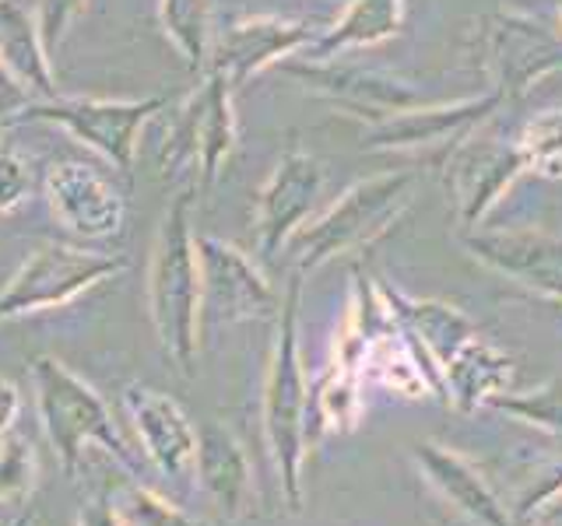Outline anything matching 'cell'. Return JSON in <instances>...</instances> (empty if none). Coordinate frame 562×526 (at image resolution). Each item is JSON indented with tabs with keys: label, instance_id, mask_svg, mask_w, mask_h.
I'll list each match as a JSON object with an SVG mask.
<instances>
[{
	"label": "cell",
	"instance_id": "9",
	"mask_svg": "<svg viewBox=\"0 0 562 526\" xmlns=\"http://www.w3.org/2000/svg\"><path fill=\"white\" fill-rule=\"evenodd\" d=\"M201 256V320L211 316L215 323H233L243 316H257L268 306V285L250 271L233 245L218 239H198Z\"/></svg>",
	"mask_w": 562,
	"mask_h": 526
},
{
	"label": "cell",
	"instance_id": "17",
	"mask_svg": "<svg viewBox=\"0 0 562 526\" xmlns=\"http://www.w3.org/2000/svg\"><path fill=\"white\" fill-rule=\"evenodd\" d=\"M29 193H32V165L14 148V140L4 134L0 137V215H11Z\"/></svg>",
	"mask_w": 562,
	"mask_h": 526
},
{
	"label": "cell",
	"instance_id": "6",
	"mask_svg": "<svg viewBox=\"0 0 562 526\" xmlns=\"http://www.w3.org/2000/svg\"><path fill=\"white\" fill-rule=\"evenodd\" d=\"M46 201L53 218L85 242L116 239L127 225V193L110 169L88 158H60L46 169Z\"/></svg>",
	"mask_w": 562,
	"mask_h": 526
},
{
	"label": "cell",
	"instance_id": "13",
	"mask_svg": "<svg viewBox=\"0 0 562 526\" xmlns=\"http://www.w3.org/2000/svg\"><path fill=\"white\" fill-rule=\"evenodd\" d=\"M158 25L190 67H204L211 39L207 0H158Z\"/></svg>",
	"mask_w": 562,
	"mask_h": 526
},
{
	"label": "cell",
	"instance_id": "14",
	"mask_svg": "<svg viewBox=\"0 0 562 526\" xmlns=\"http://www.w3.org/2000/svg\"><path fill=\"white\" fill-rule=\"evenodd\" d=\"M113 502H116L123 526H207L201 519H193L187 508L169 502L162 491H155L140 481L123 484L113 495Z\"/></svg>",
	"mask_w": 562,
	"mask_h": 526
},
{
	"label": "cell",
	"instance_id": "2",
	"mask_svg": "<svg viewBox=\"0 0 562 526\" xmlns=\"http://www.w3.org/2000/svg\"><path fill=\"white\" fill-rule=\"evenodd\" d=\"M32 382H35V403H40L46 438L57 449V460L67 478H78L85 446L92 443H99L110 453L131 478H140V456L116 428L110 403L102 400V393L92 382H85L75 368H67L53 355H40L32 362Z\"/></svg>",
	"mask_w": 562,
	"mask_h": 526
},
{
	"label": "cell",
	"instance_id": "12",
	"mask_svg": "<svg viewBox=\"0 0 562 526\" xmlns=\"http://www.w3.org/2000/svg\"><path fill=\"white\" fill-rule=\"evenodd\" d=\"M418 460L426 464L429 478L443 488V495L457 502V508H464L471 519H479L482 526H506V516L499 502L492 499V491L479 481L464 460H457L450 453H439L436 446H418Z\"/></svg>",
	"mask_w": 562,
	"mask_h": 526
},
{
	"label": "cell",
	"instance_id": "15",
	"mask_svg": "<svg viewBox=\"0 0 562 526\" xmlns=\"http://www.w3.org/2000/svg\"><path fill=\"white\" fill-rule=\"evenodd\" d=\"M40 484V460L25 435L8 432L0 438V505H22Z\"/></svg>",
	"mask_w": 562,
	"mask_h": 526
},
{
	"label": "cell",
	"instance_id": "5",
	"mask_svg": "<svg viewBox=\"0 0 562 526\" xmlns=\"http://www.w3.org/2000/svg\"><path fill=\"white\" fill-rule=\"evenodd\" d=\"M166 130L158 140V172L176 175L187 165H198L201 183L207 186L218 175L222 158L233 145V116H228V95L225 81L211 75L204 88H198L180 110L166 105Z\"/></svg>",
	"mask_w": 562,
	"mask_h": 526
},
{
	"label": "cell",
	"instance_id": "10",
	"mask_svg": "<svg viewBox=\"0 0 562 526\" xmlns=\"http://www.w3.org/2000/svg\"><path fill=\"white\" fill-rule=\"evenodd\" d=\"M0 67L22 81L35 99L60 95L49 49L40 32V18L25 0H0Z\"/></svg>",
	"mask_w": 562,
	"mask_h": 526
},
{
	"label": "cell",
	"instance_id": "7",
	"mask_svg": "<svg viewBox=\"0 0 562 526\" xmlns=\"http://www.w3.org/2000/svg\"><path fill=\"white\" fill-rule=\"evenodd\" d=\"M303 411H306V393H303V376H299L295 362V338H292V312H285V327H281V344L271 365L268 379V400H263V432L274 453V464L281 473V488L299 508L303 502V488H299V467H303Z\"/></svg>",
	"mask_w": 562,
	"mask_h": 526
},
{
	"label": "cell",
	"instance_id": "21",
	"mask_svg": "<svg viewBox=\"0 0 562 526\" xmlns=\"http://www.w3.org/2000/svg\"><path fill=\"white\" fill-rule=\"evenodd\" d=\"M18 411H22V393H18V386L11 379L0 376V438L14 432Z\"/></svg>",
	"mask_w": 562,
	"mask_h": 526
},
{
	"label": "cell",
	"instance_id": "4",
	"mask_svg": "<svg viewBox=\"0 0 562 526\" xmlns=\"http://www.w3.org/2000/svg\"><path fill=\"white\" fill-rule=\"evenodd\" d=\"M172 105V95L148 99H35L22 123H57L85 148H92L105 165L131 175L140 148V130Z\"/></svg>",
	"mask_w": 562,
	"mask_h": 526
},
{
	"label": "cell",
	"instance_id": "8",
	"mask_svg": "<svg viewBox=\"0 0 562 526\" xmlns=\"http://www.w3.org/2000/svg\"><path fill=\"white\" fill-rule=\"evenodd\" d=\"M123 408H127L148 464L162 478L183 488L190 484V478H198V428L190 425L180 403L162 390L134 382L123 390Z\"/></svg>",
	"mask_w": 562,
	"mask_h": 526
},
{
	"label": "cell",
	"instance_id": "3",
	"mask_svg": "<svg viewBox=\"0 0 562 526\" xmlns=\"http://www.w3.org/2000/svg\"><path fill=\"white\" fill-rule=\"evenodd\" d=\"M131 267L123 253H102L85 250V245H64L46 242L35 253L25 256V263L11 274V281L0 288V323L22 320L32 312L60 309L75 302L88 288L102 281L120 277Z\"/></svg>",
	"mask_w": 562,
	"mask_h": 526
},
{
	"label": "cell",
	"instance_id": "18",
	"mask_svg": "<svg viewBox=\"0 0 562 526\" xmlns=\"http://www.w3.org/2000/svg\"><path fill=\"white\" fill-rule=\"evenodd\" d=\"M88 0H35V18H40L43 43L49 49V57L64 46L70 25L85 14Z\"/></svg>",
	"mask_w": 562,
	"mask_h": 526
},
{
	"label": "cell",
	"instance_id": "11",
	"mask_svg": "<svg viewBox=\"0 0 562 526\" xmlns=\"http://www.w3.org/2000/svg\"><path fill=\"white\" fill-rule=\"evenodd\" d=\"M198 478L225 513V519H236L246 513L254 488L250 464H246V453L239 449L236 438L218 425H207L204 432H198Z\"/></svg>",
	"mask_w": 562,
	"mask_h": 526
},
{
	"label": "cell",
	"instance_id": "1",
	"mask_svg": "<svg viewBox=\"0 0 562 526\" xmlns=\"http://www.w3.org/2000/svg\"><path fill=\"white\" fill-rule=\"evenodd\" d=\"M190 204L187 190L172 197L148 260V316L162 355L180 376H193L201 347V256L190 232Z\"/></svg>",
	"mask_w": 562,
	"mask_h": 526
},
{
	"label": "cell",
	"instance_id": "22",
	"mask_svg": "<svg viewBox=\"0 0 562 526\" xmlns=\"http://www.w3.org/2000/svg\"><path fill=\"white\" fill-rule=\"evenodd\" d=\"M11 526H32V513H29V516H18V519H14Z\"/></svg>",
	"mask_w": 562,
	"mask_h": 526
},
{
	"label": "cell",
	"instance_id": "19",
	"mask_svg": "<svg viewBox=\"0 0 562 526\" xmlns=\"http://www.w3.org/2000/svg\"><path fill=\"white\" fill-rule=\"evenodd\" d=\"M32 102H35V95L29 92V88L0 67V137L22 123V116H25V110Z\"/></svg>",
	"mask_w": 562,
	"mask_h": 526
},
{
	"label": "cell",
	"instance_id": "20",
	"mask_svg": "<svg viewBox=\"0 0 562 526\" xmlns=\"http://www.w3.org/2000/svg\"><path fill=\"white\" fill-rule=\"evenodd\" d=\"M78 526H123L110 491H95L92 499L81 502V508H78Z\"/></svg>",
	"mask_w": 562,
	"mask_h": 526
},
{
	"label": "cell",
	"instance_id": "16",
	"mask_svg": "<svg viewBox=\"0 0 562 526\" xmlns=\"http://www.w3.org/2000/svg\"><path fill=\"white\" fill-rule=\"evenodd\" d=\"M524 155L538 172L562 175V113H549L524 130Z\"/></svg>",
	"mask_w": 562,
	"mask_h": 526
}]
</instances>
